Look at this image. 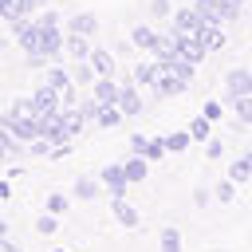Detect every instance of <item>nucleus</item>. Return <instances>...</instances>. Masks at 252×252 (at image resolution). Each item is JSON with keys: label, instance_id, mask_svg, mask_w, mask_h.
Listing matches in <instances>:
<instances>
[{"label": "nucleus", "instance_id": "f257e3e1", "mask_svg": "<svg viewBox=\"0 0 252 252\" xmlns=\"http://www.w3.org/2000/svg\"><path fill=\"white\" fill-rule=\"evenodd\" d=\"M4 130L16 134V138H24V142L43 138V134H39V114H8V118H4Z\"/></svg>", "mask_w": 252, "mask_h": 252}, {"label": "nucleus", "instance_id": "f03ea898", "mask_svg": "<svg viewBox=\"0 0 252 252\" xmlns=\"http://www.w3.org/2000/svg\"><path fill=\"white\" fill-rule=\"evenodd\" d=\"M224 94H228V102H236V98L252 94V71H244V67H232V71L224 75Z\"/></svg>", "mask_w": 252, "mask_h": 252}, {"label": "nucleus", "instance_id": "7ed1b4c3", "mask_svg": "<svg viewBox=\"0 0 252 252\" xmlns=\"http://www.w3.org/2000/svg\"><path fill=\"white\" fill-rule=\"evenodd\" d=\"M185 87H189V79H185V75H177L173 67H161V75H158V83H154V91H158L161 98L185 94Z\"/></svg>", "mask_w": 252, "mask_h": 252}, {"label": "nucleus", "instance_id": "20e7f679", "mask_svg": "<svg viewBox=\"0 0 252 252\" xmlns=\"http://www.w3.org/2000/svg\"><path fill=\"white\" fill-rule=\"evenodd\" d=\"M205 24H209V20H205L197 8H181V12H173V24H169V28L181 32V35H193V32H205Z\"/></svg>", "mask_w": 252, "mask_h": 252}, {"label": "nucleus", "instance_id": "39448f33", "mask_svg": "<svg viewBox=\"0 0 252 252\" xmlns=\"http://www.w3.org/2000/svg\"><path fill=\"white\" fill-rule=\"evenodd\" d=\"M32 102H35V114H55V110H63V91H55L51 83H43L32 94Z\"/></svg>", "mask_w": 252, "mask_h": 252}, {"label": "nucleus", "instance_id": "423d86ee", "mask_svg": "<svg viewBox=\"0 0 252 252\" xmlns=\"http://www.w3.org/2000/svg\"><path fill=\"white\" fill-rule=\"evenodd\" d=\"M130 185H134V181L126 177V165H106V169H102V189H106L110 197H126Z\"/></svg>", "mask_w": 252, "mask_h": 252}, {"label": "nucleus", "instance_id": "0eeeda50", "mask_svg": "<svg viewBox=\"0 0 252 252\" xmlns=\"http://www.w3.org/2000/svg\"><path fill=\"white\" fill-rule=\"evenodd\" d=\"M91 94H94L102 106H118V98H122V87H118L110 75H98V79L91 83Z\"/></svg>", "mask_w": 252, "mask_h": 252}, {"label": "nucleus", "instance_id": "6e6552de", "mask_svg": "<svg viewBox=\"0 0 252 252\" xmlns=\"http://www.w3.org/2000/svg\"><path fill=\"white\" fill-rule=\"evenodd\" d=\"M110 213H114V220H118L122 228H138V209H134L126 197H110Z\"/></svg>", "mask_w": 252, "mask_h": 252}, {"label": "nucleus", "instance_id": "1a4fd4ad", "mask_svg": "<svg viewBox=\"0 0 252 252\" xmlns=\"http://www.w3.org/2000/svg\"><path fill=\"white\" fill-rule=\"evenodd\" d=\"M118 106H122V114H126V118L142 114V94L134 91V79H130V83H122V98H118Z\"/></svg>", "mask_w": 252, "mask_h": 252}, {"label": "nucleus", "instance_id": "9d476101", "mask_svg": "<svg viewBox=\"0 0 252 252\" xmlns=\"http://www.w3.org/2000/svg\"><path fill=\"white\" fill-rule=\"evenodd\" d=\"M98 185H102V177H91V173H83V177H75L71 193H75L79 201H94V197H98Z\"/></svg>", "mask_w": 252, "mask_h": 252}, {"label": "nucleus", "instance_id": "9b49d317", "mask_svg": "<svg viewBox=\"0 0 252 252\" xmlns=\"http://www.w3.org/2000/svg\"><path fill=\"white\" fill-rule=\"evenodd\" d=\"M87 39H91V35H79V32H71V35H67V55H71L75 63H79V59H91V51H94V47H91Z\"/></svg>", "mask_w": 252, "mask_h": 252}, {"label": "nucleus", "instance_id": "f8f14e48", "mask_svg": "<svg viewBox=\"0 0 252 252\" xmlns=\"http://www.w3.org/2000/svg\"><path fill=\"white\" fill-rule=\"evenodd\" d=\"M158 75H161V63H158V59H150V63H138L130 79H134V83H142V87H154V83H158Z\"/></svg>", "mask_w": 252, "mask_h": 252}, {"label": "nucleus", "instance_id": "ddd939ff", "mask_svg": "<svg viewBox=\"0 0 252 252\" xmlns=\"http://www.w3.org/2000/svg\"><path fill=\"white\" fill-rule=\"evenodd\" d=\"M126 165V177L138 185V181H146V173H150V158H142V154H134V158H126L122 161Z\"/></svg>", "mask_w": 252, "mask_h": 252}, {"label": "nucleus", "instance_id": "4468645a", "mask_svg": "<svg viewBox=\"0 0 252 252\" xmlns=\"http://www.w3.org/2000/svg\"><path fill=\"white\" fill-rule=\"evenodd\" d=\"M71 32H79V35H94L98 32V16H91V12H79V16H71V24H67Z\"/></svg>", "mask_w": 252, "mask_h": 252}, {"label": "nucleus", "instance_id": "2eb2a0df", "mask_svg": "<svg viewBox=\"0 0 252 252\" xmlns=\"http://www.w3.org/2000/svg\"><path fill=\"white\" fill-rule=\"evenodd\" d=\"M158 35H161V32H154V28H134V32H130V43L154 51V47H158Z\"/></svg>", "mask_w": 252, "mask_h": 252}, {"label": "nucleus", "instance_id": "dca6fc26", "mask_svg": "<svg viewBox=\"0 0 252 252\" xmlns=\"http://www.w3.org/2000/svg\"><path fill=\"white\" fill-rule=\"evenodd\" d=\"M91 67H94L98 75H110V79H114V55H110V51L94 47V51H91Z\"/></svg>", "mask_w": 252, "mask_h": 252}, {"label": "nucleus", "instance_id": "f3484780", "mask_svg": "<svg viewBox=\"0 0 252 252\" xmlns=\"http://www.w3.org/2000/svg\"><path fill=\"white\" fill-rule=\"evenodd\" d=\"M193 8L209 20V24H224V12H220V0H193Z\"/></svg>", "mask_w": 252, "mask_h": 252}, {"label": "nucleus", "instance_id": "a211bd4d", "mask_svg": "<svg viewBox=\"0 0 252 252\" xmlns=\"http://www.w3.org/2000/svg\"><path fill=\"white\" fill-rule=\"evenodd\" d=\"M201 39H205V47H209V51H220V47H224V32H220V24H205Z\"/></svg>", "mask_w": 252, "mask_h": 252}, {"label": "nucleus", "instance_id": "6ab92c4d", "mask_svg": "<svg viewBox=\"0 0 252 252\" xmlns=\"http://www.w3.org/2000/svg\"><path fill=\"white\" fill-rule=\"evenodd\" d=\"M122 118H126V114H122V106H98V118H94V122H98L102 130H110V126H118Z\"/></svg>", "mask_w": 252, "mask_h": 252}, {"label": "nucleus", "instance_id": "aec40b11", "mask_svg": "<svg viewBox=\"0 0 252 252\" xmlns=\"http://www.w3.org/2000/svg\"><path fill=\"white\" fill-rule=\"evenodd\" d=\"M165 146H169V154H181V150L193 146V134L189 130H173V134H165Z\"/></svg>", "mask_w": 252, "mask_h": 252}, {"label": "nucleus", "instance_id": "412c9836", "mask_svg": "<svg viewBox=\"0 0 252 252\" xmlns=\"http://www.w3.org/2000/svg\"><path fill=\"white\" fill-rule=\"evenodd\" d=\"M228 177H232V181H236V185H240V181H248V177H252V161H248V154H240V158H236V161H232V165H228Z\"/></svg>", "mask_w": 252, "mask_h": 252}, {"label": "nucleus", "instance_id": "4be33fe9", "mask_svg": "<svg viewBox=\"0 0 252 252\" xmlns=\"http://www.w3.org/2000/svg\"><path fill=\"white\" fill-rule=\"evenodd\" d=\"M71 79H75V75H71V71H63V67H51V71H47V83H51L55 91H67V87H71Z\"/></svg>", "mask_w": 252, "mask_h": 252}, {"label": "nucleus", "instance_id": "5701e85b", "mask_svg": "<svg viewBox=\"0 0 252 252\" xmlns=\"http://www.w3.org/2000/svg\"><path fill=\"white\" fill-rule=\"evenodd\" d=\"M161 252H181V232L169 224V228H161Z\"/></svg>", "mask_w": 252, "mask_h": 252}, {"label": "nucleus", "instance_id": "b1692460", "mask_svg": "<svg viewBox=\"0 0 252 252\" xmlns=\"http://www.w3.org/2000/svg\"><path fill=\"white\" fill-rule=\"evenodd\" d=\"M189 134H193V142H209V114L193 118V122H189Z\"/></svg>", "mask_w": 252, "mask_h": 252}, {"label": "nucleus", "instance_id": "393cba45", "mask_svg": "<svg viewBox=\"0 0 252 252\" xmlns=\"http://www.w3.org/2000/svg\"><path fill=\"white\" fill-rule=\"evenodd\" d=\"M213 197H217V201H224V205H228V201H232V197H236V181H232V177H224V181H217V189H213Z\"/></svg>", "mask_w": 252, "mask_h": 252}, {"label": "nucleus", "instance_id": "a878e982", "mask_svg": "<svg viewBox=\"0 0 252 252\" xmlns=\"http://www.w3.org/2000/svg\"><path fill=\"white\" fill-rule=\"evenodd\" d=\"M232 110H236V118H240L244 126H252V94H244V98H236V102H232Z\"/></svg>", "mask_w": 252, "mask_h": 252}, {"label": "nucleus", "instance_id": "bb28decb", "mask_svg": "<svg viewBox=\"0 0 252 252\" xmlns=\"http://www.w3.org/2000/svg\"><path fill=\"white\" fill-rule=\"evenodd\" d=\"M169 154V146H165V138H150V146H146V154L142 158H150V161H158V158H165Z\"/></svg>", "mask_w": 252, "mask_h": 252}, {"label": "nucleus", "instance_id": "cd10ccee", "mask_svg": "<svg viewBox=\"0 0 252 252\" xmlns=\"http://www.w3.org/2000/svg\"><path fill=\"white\" fill-rule=\"evenodd\" d=\"M67 205H71V201H67L63 193H51V197H47V213H55V217H59V213H67Z\"/></svg>", "mask_w": 252, "mask_h": 252}, {"label": "nucleus", "instance_id": "c85d7f7f", "mask_svg": "<svg viewBox=\"0 0 252 252\" xmlns=\"http://www.w3.org/2000/svg\"><path fill=\"white\" fill-rule=\"evenodd\" d=\"M35 228H39V236H51V232L59 228V220H55V213H47V217H39V220H35Z\"/></svg>", "mask_w": 252, "mask_h": 252}, {"label": "nucleus", "instance_id": "c756f323", "mask_svg": "<svg viewBox=\"0 0 252 252\" xmlns=\"http://www.w3.org/2000/svg\"><path fill=\"white\" fill-rule=\"evenodd\" d=\"M205 158H224V142L220 138H209L205 142Z\"/></svg>", "mask_w": 252, "mask_h": 252}, {"label": "nucleus", "instance_id": "7c9ffc66", "mask_svg": "<svg viewBox=\"0 0 252 252\" xmlns=\"http://www.w3.org/2000/svg\"><path fill=\"white\" fill-rule=\"evenodd\" d=\"M150 16H173V8H169V0H150Z\"/></svg>", "mask_w": 252, "mask_h": 252}, {"label": "nucleus", "instance_id": "2f4dec72", "mask_svg": "<svg viewBox=\"0 0 252 252\" xmlns=\"http://www.w3.org/2000/svg\"><path fill=\"white\" fill-rule=\"evenodd\" d=\"M146 146H150L146 134H134V138H130V150H134V154H146Z\"/></svg>", "mask_w": 252, "mask_h": 252}, {"label": "nucleus", "instance_id": "473e14b6", "mask_svg": "<svg viewBox=\"0 0 252 252\" xmlns=\"http://www.w3.org/2000/svg\"><path fill=\"white\" fill-rule=\"evenodd\" d=\"M209 197H213V193H209L205 185H197V189H193V201H197V205H209Z\"/></svg>", "mask_w": 252, "mask_h": 252}, {"label": "nucleus", "instance_id": "72a5a7b5", "mask_svg": "<svg viewBox=\"0 0 252 252\" xmlns=\"http://www.w3.org/2000/svg\"><path fill=\"white\" fill-rule=\"evenodd\" d=\"M35 24H43V28H55V24H59V16H55V12H43Z\"/></svg>", "mask_w": 252, "mask_h": 252}, {"label": "nucleus", "instance_id": "f704fd0d", "mask_svg": "<svg viewBox=\"0 0 252 252\" xmlns=\"http://www.w3.org/2000/svg\"><path fill=\"white\" fill-rule=\"evenodd\" d=\"M205 114H209V118H220L224 106H220V102H205Z\"/></svg>", "mask_w": 252, "mask_h": 252}, {"label": "nucleus", "instance_id": "c9c22d12", "mask_svg": "<svg viewBox=\"0 0 252 252\" xmlns=\"http://www.w3.org/2000/svg\"><path fill=\"white\" fill-rule=\"evenodd\" d=\"M43 4H47V0H24V16H32V12L43 8Z\"/></svg>", "mask_w": 252, "mask_h": 252}, {"label": "nucleus", "instance_id": "e433bc0d", "mask_svg": "<svg viewBox=\"0 0 252 252\" xmlns=\"http://www.w3.org/2000/svg\"><path fill=\"white\" fill-rule=\"evenodd\" d=\"M4 252H20V244L16 240H4Z\"/></svg>", "mask_w": 252, "mask_h": 252}, {"label": "nucleus", "instance_id": "4c0bfd02", "mask_svg": "<svg viewBox=\"0 0 252 252\" xmlns=\"http://www.w3.org/2000/svg\"><path fill=\"white\" fill-rule=\"evenodd\" d=\"M55 252H67V248H55Z\"/></svg>", "mask_w": 252, "mask_h": 252}, {"label": "nucleus", "instance_id": "58836bf2", "mask_svg": "<svg viewBox=\"0 0 252 252\" xmlns=\"http://www.w3.org/2000/svg\"><path fill=\"white\" fill-rule=\"evenodd\" d=\"M248 161H252V150H248Z\"/></svg>", "mask_w": 252, "mask_h": 252}, {"label": "nucleus", "instance_id": "ea45409f", "mask_svg": "<svg viewBox=\"0 0 252 252\" xmlns=\"http://www.w3.org/2000/svg\"><path fill=\"white\" fill-rule=\"evenodd\" d=\"M232 4H244V0H232Z\"/></svg>", "mask_w": 252, "mask_h": 252}]
</instances>
